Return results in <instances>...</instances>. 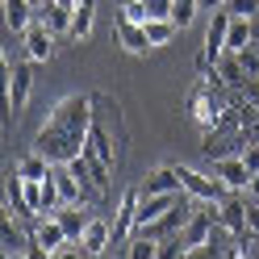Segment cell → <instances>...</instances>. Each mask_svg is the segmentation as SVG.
Masks as SVG:
<instances>
[{
    "instance_id": "6da1fadb",
    "label": "cell",
    "mask_w": 259,
    "mask_h": 259,
    "mask_svg": "<svg viewBox=\"0 0 259 259\" xmlns=\"http://www.w3.org/2000/svg\"><path fill=\"white\" fill-rule=\"evenodd\" d=\"M176 171H180V188H184L197 205H218V201H226V192H230L218 176H205V171H197V167H176Z\"/></svg>"
},
{
    "instance_id": "7a4b0ae2",
    "label": "cell",
    "mask_w": 259,
    "mask_h": 259,
    "mask_svg": "<svg viewBox=\"0 0 259 259\" xmlns=\"http://www.w3.org/2000/svg\"><path fill=\"white\" fill-rule=\"evenodd\" d=\"M188 109H192V121H197V125L205 130V134L222 125V92H218V88H209L205 79H201L197 88H192V96H188Z\"/></svg>"
},
{
    "instance_id": "3957f363",
    "label": "cell",
    "mask_w": 259,
    "mask_h": 259,
    "mask_svg": "<svg viewBox=\"0 0 259 259\" xmlns=\"http://www.w3.org/2000/svg\"><path fill=\"white\" fill-rule=\"evenodd\" d=\"M29 238H34V255H59V247H63L71 234L63 230V222H59L55 213H42V218H34Z\"/></svg>"
},
{
    "instance_id": "277c9868",
    "label": "cell",
    "mask_w": 259,
    "mask_h": 259,
    "mask_svg": "<svg viewBox=\"0 0 259 259\" xmlns=\"http://www.w3.org/2000/svg\"><path fill=\"white\" fill-rule=\"evenodd\" d=\"M21 42H25V59H29V63H51L59 34H55V29L46 25L42 17H34V25H29L25 34H21Z\"/></svg>"
},
{
    "instance_id": "5b68a950",
    "label": "cell",
    "mask_w": 259,
    "mask_h": 259,
    "mask_svg": "<svg viewBox=\"0 0 259 259\" xmlns=\"http://www.w3.org/2000/svg\"><path fill=\"white\" fill-rule=\"evenodd\" d=\"M5 75H9V109L21 113L29 105V92H34V71H29V63L13 67V63L5 59Z\"/></svg>"
},
{
    "instance_id": "8992f818",
    "label": "cell",
    "mask_w": 259,
    "mask_h": 259,
    "mask_svg": "<svg viewBox=\"0 0 259 259\" xmlns=\"http://www.w3.org/2000/svg\"><path fill=\"white\" fill-rule=\"evenodd\" d=\"M213 176H218L230 192H247V188H251V167L242 163V151H238V155H222L218 163H213Z\"/></svg>"
},
{
    "instance_id": "52a82bcc",
    "label": "cell",
    "mask_w": 259,
    "mask_h": 259,
    "mask_svg": "<svg viewBox=\"0 0 259 259\" xmlns=\"http://www.w3.org/2000/svg\"><path fill=\"white\" fill-rule=\"evenodd\" d=\"M142 192V188H138ZM184 192H142L138 197V226H147V222H159L163 213H171L176 205H180Z\"/></svg>"
},
{
    "instance_id": "ba28073f",
    "label": "cell",
    "mask_w": 259,
    "mask_h": 259,
    "mask_svg": "<svg viewBox=\"0 0 259 259\" xmlns=\"http://www.w3.org/2000/svg\"><path fill=\"white\" fill-rule=\"evenodd\" d=\"M117 42L125 46L130 55H147L151 51V38H147V21H130L117 13Z\"/></svg>"
},
{
    "instance_id": "9c48e42d",
    "label": "cell",
    "mask_w": 259,
    "mask_h": 259,
    "mask_svg": "<svg viewBox=\"0 0 259 259\" xmlns=\"http://www.w3.org/2000/svg\"><path fill=\"white\" fill-rule=\"evenodd\" d=\"M79 242H84V255H105V251L113 247V226H109L105 218H96V213H92V222L84 226Z\"/></svg>"
},
{
    "instance_id": "30bf717a",
    "label": "cell",
    "mask_w": 259,
    "mask_h": 259,
    "mask_svg": "<svg viewBox=\"0 0 259 259\" xmlns=\"http://www.w3.org/2000/svg\"><path fill=\"white\" fill-rule=\"evenodd\" d=\"M38 17V5H29V0H5V29L9 34H25L29 25Z\"/></svg>"
},
{
    "instance_id": "8fae6325",
    "label": "cell",
    "mask_w": 259,
    "mask_h": 259,
    "mask_svg": "<svg viewBox=\"0 0 259 259\" xmlns=\"http://www.w3.org/2000/svg\"><path fill=\"white\" fill-rule=\"evenodd\" d=\"M0 251H5L9 259L34 255V238H29V234H21L17 226H13V218H5V226H0Z\"/></svg>"
},
{
    "instance_id": "7c38bea8",
    "label": "cell",
    "mask_w": 259,
    "mask_h": 259,
    "mask_svg": "<svg viewBox=\"0 0 259 259\" xmlns=\"http://www.w3.org/2000/svg\"><path fill=\"white\" fill-rule=\"evenodd\" d=\"M84 151L88 155H96L101 163H109V167H117V151H113V138H109V130L92 117V130H88V142H84Z\"/></svg>"
},
{
    "instance_id": "4fadbf2b",
    "label": "cell",
    "mask_w": 259,
    "mask_h": 259,
    "mask_svg": "<svg viewBox=\"0 0 259 259\" xmlns=\"http://www.w3.org/2000/svg\"><path fill=\"white\" fill-rule=\"evenodd\" d=\"M71 13H75V9H67L63 0H42V5H38V17L51 25L59 38H67V34H71Z\"/></svg>"
},
{
    "instance_id": "5bb4252c",
    "label": "cell",
    "mask_w": 259,
    "mask_h": 259,
    "mask_svg": "<svg viewBox=\"0 0 259 259\" xmlns=\"http://www.w3.org/2000/svg\"><path fill=\"white\" fill-rule=\"evenodd\" d=\"M5 205H9V213H17V218H29V201H25V176L13 167L9 171V180H5Z\"/></svg>"
},
{
    "instance_id": "9a60e30c",
    "label": "cell",
    "mask_w": 259,
    "mask_h": 259,
    "mask_svg": "<svg viewBox=\"0 0 259 259\" xmlns=\"http://www.w3.org/2000/svg\"><path fill=\"white\" fill-rule=\"evenodd\" d=\"M218 218L230 226V230L251 234V226H247V201H238V192H234V201H230V197H226V201H218Z\"/></svg>"
},
{
    "instance_id": "2e32d148",
    "label": "cell",
    "mask_w": 259,
    "mask_h": 259,
    "mask_svg": "<svg viewBox=\"0 0 259 259\" xmlns=\"http://www.w3.org/2000/svg\"><path fill=\"white\" fill-rule=\"evenodd\" d=\"M92 21H96V5H92V0H79V5H75V13H71V42H84L88 34H92Z\"/></svg>"
},
{
    "instance_id": "e0dca14e",
    "label": "cell",
    "mask_w": 259,
    "mask_h": 259,
    "mask_svg": "<svg viewBox=\"0 0 259 259\" xmlns=\"http://www.w3.org/2000/svg\"><path fill=\"white\" fill-rule=\"evenodd\" d=\"M142 192H184L180 188V171L176 167H155L147 180H142Z\"/></svg>"
},
{
    "instance_id": "ac0fdd59",
    "label": "cell",
    "mask_w": 259,
    "mask_h": 259,
    "mask_svg": "<svg viewBox=\"0 0 259 259\" xmlns=\"http://www.w3.org/2000/svg\"><path fill=\"white\" fill-rule=\"evenodd\" d=\"M255 38H251V21L247 17H234L230 21V34H226V55H238V51H247Z\"/></svg>"
},
{
    "instance_id": "d6986e66",
    "label": "cell",
    "mask_w": 259,
    "mask_h": 259,
    "mask_svg": "<svg viewBox=\"0 0 259 259\" xmlns=\"http://www.w3.org/2000/svg\"><path fill=\"white\" fill-rule=\"evenodd\" d=\"M176 34H180V25H176L171 17H151V21H147V38H151V51H155V46H167Z\"/></svg>"
},
{
    "instance_id": "ffe728a7",
    "label": "cell",
    "mask_w": 259,
    "mask_h": 259,
    "mask_svg": "<svg viewBox=\"0 0 259 259\" xmlns=\"http://www.w3.org/2000/svg\"><path fill=\"white\" fill-rule=\"evenodd\" d=\"M197 13H201V0H176L171 5V21L180 29H188L192 21H197Z\"/></svg>"
},
{
    "instance_id": "44dd1931",
    "label": "cell",
    "mask_w": 259,
    "mask_h": 259,
    "mask_svg": "<svg viewBox=\"0 0 259 259\" xmlns=\"http://www.w3.org/2000/svg\"><path fill=\"white\" fill-rule=\"evenodd\" d=\"M226 9H230L234 17H247V21L259 17V0H226Z\"/></svg>"
},
{
    "instance_id": "7402d4cb",
    "label": "cell",
    "mask_w": 259,
    "mask_h": 259,
    "mask_svg": "<svg viewBox=\"0 0 259 259\" xmlns=\"http://www.w3.org/2000/svg\"><path fill=\"white\" fill-rule=\"evenodd\" d=\"M238 63H242V71H247V79H259V51H255V42L247 46V51H238Z\"/></svg>"
},
{
    "instance_id": "603a6c76",
    "label": "cell",
    "mask_w": 259,
    "mask_h": 259,
    "mask_svg": "<svg viewBox=\"0 0 259 259\" xmlns=\"http://www.w3.org/2000/svg\"><path fill=\"white\" fill-rule=\"evenodd\" d=\"M171 5H176V0H142L147 21H151V17H171Z\"/></svg>"
},
{
    "instance_id": "cb8c5ba5",
    "label": "cell",
    "mask_w": 259,
    "mask_h": 259,
    "mask_svg": "<svg viewBox=\"0 0 259 259\" xmlns=\"http://www.w3.org/2000/svg\"><path fill=\"white\" fill-rule=\"evenodd\" d=\"M121 17H130V21H147V9H142V0H125V5H121Z\"/></svg>"
},
{
    "instance_id": "d4e9b609",
    "label": "cell",
    "mask_w": 259,
    "mask_h": 259,
    "mask_svg": "<svg viewBox=\"0 0 259 259\" xmlns=\"http://www.w3.org/2000/svg\"><path fill=\"white\" fill-rule=\"evenodd\" d=\"M242 163L251 167V176L259 171V142H247V147H242Z\"/></svg>"
},
{
    "instance_id": "484cf974",
    "label": "cell",
    "mask_w": 259,
    "mask_h": 259,
    "mask_svg": "<svg viewBox=\"0 0 259 259\" xmlns=\"http://www.w3.org/2000/svg\"><path fill=\"white\" fill-rule=\"evenodd\" d=\"M247 197H259V171L251 176V188H247Z\"/></svg>"
},
{
    "instance_id": "4316f807",
    "label": "cell",
    "mask_w": 259,
    "mask_h": 259,
    "mask_svg": "<svg viewBox=\"0 0 259 259\" xmlns=\"http://www.w3.org/2000/svg\"><path fill=\"white\" fill-rule=\"evenodd\" d=\"M29 5H42V0H29Z\"/></svg>"
}]
</instances>
